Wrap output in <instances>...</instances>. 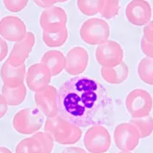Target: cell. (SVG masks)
I'll return each mask as SVG.
<instances>
[{"label":"cell","instance_id":"16","mask_svg":"<svg viewBox=\"0 0 153 153\" xmlns=\"http://www.w3.org/2000/svg\"><path fill=\"white\" fill-rule=\"evenodd\" d=\"M34 45L35 35L31 31H28L22 40L15 42L7 61L14 67H19L25 64V61L29 57Z\"/></svg>","mask_w":153,"mask_h":153},{"label":"cell","instance_id":"1","mask_svg":"<svg viewBox=\"0 0 153 153\" xmlns=\"http://www.w3.org/2000/svg\"><path fill=\"white\" fill-rule=\"evenodd\" d=\"M104 102L103 87L87 76H74L58 90V114L79 127L100 125L99 114Z\"/></svg>","mask_w":153,"mask_h":153},{"label":"cell","instance_id":"9","mask_svg":"<svg viewBox=\"0 0 153 153\" xmlns=\"http://www.w3.org/2000/svg\"><path fill=\"white\" fill-rule=\"evenodd\" d=\"M116 147L122 151L134 150L139 144V133L131 123H122L116 126L114 132Z\"/></svg>","mask_w":153,"mask_h":153},{"label":"cell","instance_id":"4","mask_svg":"<svg viewBox=\"0 0 153 153\" xmlns=\"http://www.w3.org/2000/svg\"><path fill=\"white\" fill-rule=\"evenodd\" d=\"M81 40L90 45H100L110 37V27L106 20L99 18H91L85 20L79 29Z\"/></svg>","mask_w":153,"mask_h":153},{"label":"cell","instance_id":"15","mask_svg":"<svg viewBox=\"0 0 153 153\" xmlns=\"http://www.w3.org/2000/svg\"><path fill=\"white\" fill-rule=\"evenodd\" d=\"M88 64L89 53L81 46H75L67 53L65 70L71 76H79L86 70Z\"/></svg>","mask_w":153,"mask_h":153},{"label":"cell","instance_id":"3","mask_svg":"<svg viewBox=\"0 0 153 153\" xmlns=\"http://www.w3.org/2000/svg\"><path fill=\"white\" fill-rule=\"evenodd\" d=\"M45 123V114L37 107L25 108L13 117L12 126L18 133L32 135L37 133Z\"/></svg>","mask_w":153,"mask_h":153},{"label":"cell","instance_id":"21","mask_svg":"<svg viewBox=\"0 0 153 153\" xmlns=\"http://www.w3.org/2000/svg\"><path fill=\"white\" fill-rule=\"evenodd\" d=\"M68 38V30L67 26L57 30H42V41L47 47H60L65 45Z\"/></svg>","mask_w":153,"mask_h":153},{"label":"cell","instance_id":"29","mask_svg":"<svg viewBox=\"0 0 153 153\" xmlns=\"http://www.w3.org/2000/svg\"><path fill=\"white\" fill-rule=\"evenodd\" d=\"M7 53H8V47L6 41L0 37V62H2L6 56H7Z\"/></svg>","mask_w":153,"mask_h":153},{"label":"cell","instance_id":"14","mask_svg":"<svg viewBox=\"0 0 153 153\" xmlns=\"http://www.w3.org/2000/svg\"><path fill=\"white\" fill-rule=\"evenodd\" d=\"M52 75L42 63L30 65L26 72V83L31 91L38 92L45 89L51 81Z\"/></svg>","mask_w":153,"mask_h":153},{"label":"cell","instance_id":"31","mask_svg":"<svg viewBox=\"0 0 153 153\" xmlns=\"http://www.w3.org/2000/svg\"><path fill=\"white\" fill-rule=\"evenodd\" d=\"M7 102L4 96L2 94H0V119L4 117L7 112Z\"/></svg>","mask_w":153,"mask_h":153},{"label":"cell","instance_id":"2","mask_svg":"<svg viewBox=\"0 0 153 153\" xmlns=\"http://www.w3.org/2000/svg\"><path fill=\"white\" fill-rule=\"evenodd\" d=\"M45 131L53 139L61 145H70L76 143L82 136V130L59 114L52 118H48L45 124Z\"/></svg>","mask_w":153,"mask_h":153},{"label":"cell","instance_id":"32","mask_svg":"<svg viewBox=\"0 0 153 153\" xmlns=\"http://www.w3.org/2000/svg\"><path fill=\"white\" fill-rule=\"evenodd\" d=\"M62 153H87L83 149L79 147H68L63 149Z\"/></svg>","mask_w":153,"mask_h":153},{"label":"cell","instance_id":"6","mask_svg":"<svg viewBox=\"0 0 153 153\" xmlns=\"http://www.w3.org/2000/svg\"><path fill=\"white\" fill-rule=\"evenodd\" d=\"M83 142L90 153H105L111 147V136L103 126L95 125L86 131Z\"/></svg>","mask_w":153,"mask_h":153},{"label":"cell","instance_id":"8","mask_svg":"<svg viewBox=\"0 0 153 153\" xmlns=\"http://www.w3.org/2000/svg\"><path fill=\"white\" fill-rule=\"evenodd\" d=\"M95 57L102 67L114 68L123 62L124 50L117 42L108 40L98 45L95 51Z\"/></svg>","mask_w":153,"mask_h":153},{"label":"cell","instance_id":"28","mask_svg":"<svg viewBox=\"0 0 153 153\" xmlns=\"http://www.w3.org/2000/svg\"><path fill=\"white\" fill-rule=\"evenodd\" d=\"M143 38L153 45V20H150L143 29Z\"/></svg>","mask_w":153,"mask_h":153},{"label":"cell","instance_id":"13","mask_svg":"<svg viewBox=\"0 0 153 153\" xmlns=\"http://www.w3.org/2000/svg\"><path fill=\"white\" fill-rule=\"evenodd\" d=\"M68 15L62 7L53 6L42 10L40 16V27L45 31L57 30L67 26Z\"/></svg>","mask_w":153,"mask_h":153},{"label":"cell","instance_id":"35","mask_svg":"<svg viewBox=\"0 0 153 153\" xmlns=\"http://www.w3.org/2000/svg\"><path fill=\"white\" fill-rule=\"evenodd\" d=\"M118 153H132V152H130V151H121V152H118Z\"/></svg>","mask_w":153,"mask_h":153},{"label":"cell","instance_id":"26","mask_svg":"<svg viewBox=\"0 0 153 153\" xmlns=\"http://www.w3.org/2000/svg\"><path fill=\"white\" fill-rule=\"evenodd\" d=\"M29 0H3L5 7L11 12H19L23 10L27 5Z\"/></svg>","mask_w":153,"mask_h":153},{"label":"cell","instance_id":"30","mask_svg":"<svg viewBox=\"0 0 153 153\" xmlns=\"http://www.w3.org/2000/svg\"><path fill=\"white\" fill-rule=\"evenodd\" d=\"M33 2L40 7L47 8L54 6V4L58 2V0H33Z\"/></svg>","mask_w":153,"mask_h":153},{"label":"cell","instance_id":"22","mask_svg":"<svg viewBox=\"0 0 153 153\" xmlns=\"http://www.w3.org/2000/svg\"><path fill=\"white\" fill-rule=\"evenodd\" d=\"M137 74L144 83L153 86V58H142L137 65Z\"/></svg>","mask_w":153,"mask_h":153},{"label":"cell","instance_id":"7","mask_svg":"<svg viewBox=\"0 0 153 153\" xmlns=\"http://www.w3.org/2000/svg\"><path fill=\"white\" fill-rule=\"evenodd\" d=\"M53 137L45 132L35 133L32 137L23 138L16 146V153H51L53 149Z\"/></svg>","mask_w":153,"mask_h":153},{"label":"cell","instance_id":"12","mask_svg":"<svg viewBox=\"0 0 153 153\" xmlns=\"http://www.w3.org/2000/svg\"><path fill=\"white\" fill-rule=\"evenodd\" d=\"M27 27L16 16H6L0 20V36L9 42H19L27 34Z\"/></svg>","mask_w":153,"mask_h":153},{"label":"cell","instance_id":"11","mask_svg":"<svg viewBox=\"0 0 153 153\" xmlns=\"http://www.w3.org/2000/svg\"><path fill=\"white\" fill-rule=\"evenodd\" d=\"M151 16V6L146 0H131L126 7V19L132 25H146L150 21Z\"/></svg>","mask_w":153,"mask_h":153},{"label":"cell","instance_id":"18","mask_svg":"<svg viewBox=\"0 0 153 153\" xmlns=\"http://www.w3.org/2000/svg\"><path fill=\"white\" fill-rule=\"evenodd\" d=\"M41 63L49 69L52 76L59 75L65 67V56L64 53L57 50H50L43 53Z\"/></svg>","mask_w":153,"mask_h":153},{"label":"cell","instance_id":"27","mask_svg":"<svg viewBox=\"0 0 153 153\" xmlns=\"http://www.w3.org/2000/svg\"><path fill=\"white\" fill-rule=\"evenodd\" d=\"M140 46H141V51L147 57L153 58V45L149 42L147 40H145L143 37L141 39L140 42Z\"/></svg>","mask_w":153,"mask_h":153},{"label":"cell","instance_id":"24","mask_svg":"<svg viewBox=\"0 0 153 153\" xmlns=\"http://www.w3.org/2000/svg\"><path fill=\"white\" fill-rule=\"evenodd\" d=\"M102 0H76L78 8L85 16L91 17L99 13Z\"/></svg>","mask_w":153,"mask_h":153},{"label":"cell","instance_id":"33","mask_svg":"<svg viewBox=\"0 0 153 153\" xmlns=\"http://www.w3.org/2000/svg\"><path fill=\"white\" fill-rule=\"evenodd\" d=\"M0 153H12V152H11V150H9L7 148L0 147Z\"/></svg>","mask_w":153,"mask_h":153},{"label":"cell","instance_id":"19","mask_svg":"<svg viewBox=\"0 0 153 153\" xmlns=\"http://www.w3.org/2000/svg\"><path fill=\"white\" fill-rule=\"evenodd\" d=\"M129 75L128 65L122 62L114 68H102L101 76L104 81L109 84H121L126 81Z\"/></svg>","mask_w":153,"mask_h":153},{"label":"cell","instance_id":"5","mask_svg":"<svg viewBox=\"0 0 153 153\" xmlns=\"http://www.w3.org/2000/svg\"><path fill=\"white\" fill-rule=\"evenodd\" d=\"M152 96L143 89L131 91L126 98V108L132 118L149 116L152 111Z\"/></svg>","mask_w":153,"mask_h":153},{"label":"cell","instance_id":"17","mask_svg":"<svg viewBox=\"0 0 153 153\" xmlns=\"http://www.w3.org/2000/svg\"><path fill=\"white\" fill-rule=\"evenodd\" d=\"M26 72L25 64L14 67L7 60L0 69V78L5 86L15 88L23 84Z\"/></svg>","mask_w":153,"mask_h":153},{"label":"cell","instance_id":"34","mask_svg":"<svg viewBox=\"0 0 153 153\" xmlns=\"http://www.w3.org/2000/svg\"><path fill=\"white\" fill-rule=\"evenodd\" d=\"M67 1H68V0H58V3H65Z\"/></svg>","mask_w":153,"mask_h":153},{"label":"cell","instance_id":"25","mask_svg":"<svg viewBox=\"0 0 153 153\" xmlns=\"http://www.w3.org/2000/svg\"><path fill=\"white\" fill-rule=\"evenodd\" d=\"M119 0H102L99 13L102 18L106 19H111L115 18L119 14Z\"/></svg>","mask_w":153,"mask_h":153},{"label":"cell","instance_id":"10","mask_svg":"<svg viewBox=\"0 0 153 153\" xmlns=\"http://www.w3.org/2000/svg\"><path fill=\"white\" fill-rule=\"evenodd\" d=\"M34 101L39 110L48 118L58 114V90L52 85L35 92Z\"/></svg>","mask_w":153,"mask_h":153},{"label":"cell","instance_id":"23","mask_svg":"<svg viewBox=\"0 0 153 153\" xmlns=\"http://www.w3.org/2000/svg\"><path fill=\"white\" fill-rule=\"evenodd\" d=\"M129 123L136 126L140 138H146L153 132V117L149 115L143 118H132Z\"/></svg>","mask_w":153,"mask_h":153},{"label":"cell","instance_id":"20","mask_svg":"<svg viewBox=\"0 0 153 153\" xmlns=\"http://www.w3.org/2000/svg\"><path fill=\"white\" fill-rule=\"evenodd\" d=\"M2 95L6 99L7 102L10 106H18L22 103L27 96V89L24 84L15 88L3 85Z\"/></svg>","mask_w":153,"mask_h":153}]
</instances>
